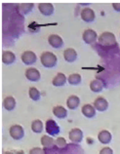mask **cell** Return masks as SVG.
<instances>
[{
  "mask_svg": "<svg viewBox=\"0 0 120 154\" xmlns=\"http://www.w3.org/2000/svg\"><path fill=\"white\" fill-rule=\"evenodd\" d=\"M29 154H45V151L40 147H33L29 150Z\"/></svg>",
  "mask_w": 120,
  "mask_h": 154,
  "instance_id": "cell-28",
  "label": "cell"
},
{
  "mask_svg": "<svg viewBox=\"0 0 120 154\" xmlns=\"http://www.w3.org/2000/svg\"><path fill=\"white\" fill-rule=\"evenodd\" d=\"M69 137L70 141H72L74 143H80L82 141L83 139V133L80 129L78 128H74V129H71L69 131Z\"/></svg>",
  "mask_w": 120,
  "mask_h": 154,
  "instance_id": "cell-7",
  "label": "cell"
},
{
  "mask_svg": "<svg viewBox=\"0 0 120 154\" xmlns=\"http://www.w3.org/2000/svg\"><path fill=\"white\" fill-rule=\"evenodd\" d=\"M22 62L26 64V66H30V64H33L37 60V57L35 55V53L32 51H26L22 54Z\"/></svg>",
  "mask_w": 120,
  "mask_h": 154,
  "instance_id": "cell-6",
  "label": "cell"
},
{
  "mask_svg": "<svg viewBox=\"0 0 120 154\" xmlns=\"http://www.w3.org/2000/svg\"><path fill=\"white\" fill-rule=\"evenodd\" d=\"M94 107L96 108V110L98 111H106L109 108V103L107 100L103 98V97H99L95 100L94 102Z\"/></svg>",
  "mask_w": 120,
  "mask_h": 154,
  "instance_id": "cell-11",
  "label": "cell"
},
{
  "mask_svg": "<svg viewBox=\"0 0 120 154\" xmlns=\"http://www.w3.org/2000/svg\"><path fill=\"white\" fill-rule=\"evenodd\" d=\"M103 83L102 80L100 79H94L91 81L90 83V89L92 92H95V93H99V92H102L103 89Z\"/></svg>",
  "mask_w": 120,
  "mask_h": 154,
  "instance_id": "cell-21",
  "label": "cell"
},
{
  "mask_svg": "<svg viewBox=\"0 0 120 154\" xmlns=\"http://www.w3.org/2000/svg\"><path fill=\"white\" fill-rule=\"evenodd\" d=\"M41 144L42 146H44L45 148L48 149H51L54 147L55 145V140L54 139H52L51 136H48V135H44L41 137Z\"/></svg>",
  "mask_w": 120,
  "mask_h": 154,
  "instance_id": "cell-23",
  "label": "cell"
},
{
  "mask_svg": "<svg viewBox=\"0 0 120 154\" xmlns=\"http://www.w3.org/2000/svg\"><path fill=\"white\" fill-rule=\"evenodd\" d=\"M53 114L60 119H63L67 116L66 109L62 106V105H57V106L53 107Z\"/></svg>",
  "mask_w": 120,
  "mask_h": 154,
  "instance_id": "cell-20",
  "label": "cell"
},
{
  "mask_svg": "<svg viewBox=\"0 0 120 154\" xmlns=\"http://www.w3.org/2000/svg\"><path fill=\"white\" fill-rule=\"evenodd\" d=\"M112 7L116 12H120V3H113Z\"/></svg>",
  "mask_w": 120,
  "mask_h": 154,
  "instance_id": "cell-30",
  "label": "cell"
},
{
  "mask_svg": "<svg viewBox=\"0 0 120 154\" xmlns=\"http://www.w3.org/2000/svg\"><path fill=\"white\" fill-rule=\"evenodd\" d=\"M33 4L32 3H22V4H18L17 5V9L19 11L20 14L22 15H26L29 14V12L33 9Z\"/></svg>",
  "mask_w": 120,
  "mask_h": 154,
  "instance_id": "cell-18",
  "label": "cell"
},
{
  "mask_svg": "<svg viewBox=\"0 0 120 154\" xmlns=\"http://www.w3.org/2000/svg\"><path fill=\"white\" fill-rule=\"evenodd\" d=\"M29 98L31 100H40V92L37 90L36 88H34V87H30L29 88Z\"/></svg>",
  "mask_w": 120,
  "mask_h": 154,
  "instance_id": "cell-26",
  "label": "cell"
},
{
  "mask_svg": "<svg viewBox=\"0 0 120 154\" xmlns=\"http://www.w3.org/2000/svg\"><path fill=\"white\" fill-rule=\"evenodd\" d=\"M63 58L67 63H73L77 59V53L72 48H67L63 52Z\"/></svg>",
  "mask_w": 120,
  "mask_h": 154,
  "instance_id": "cell-14",
  "label": "cell"
},
{
  "mask_svg": "<svg viewBox=\"0 0 120 154\" xmlns=\"http://www.w3.org/2000/svg\"><path fill=\"white\" fill-rule=\"evenodd\" d=\"M98 140L101 143L107 144V143H110L111 140H112V136H111V134L109 131H106V130H103V131H101L99 133Z\"/></svg>",
  "mask_w": 120,
  "mask_h": 154,
  "instance_id": "cell-13",
  "label": "cell"
},
{
  "mask_svg": "<svg viewBox=\"0 0 120 154\" xmlns=\"http://www.w3.org/2000/svg\"><path fill=\"white\" fill-rule=\"evenodd\" d=\"M82 114L87 118H93L96 115V108L92 104H84L81 109Z\"/></svg>",
  "mask_w": 120,
  "mask_h": 154,
  "instance_id": "cell-15",
  "label": "cell"
},
{
  "mask_svg": "<svg viewBox=\"0 0 120 154\" xmlns=\"http://www.w3.org/2000/svg\"><path fill=\"white\" fill-rule=\"evenodd\" d=\"M100 154H113V150L110 147H103L100 150Z\"/></svg>",
  "mask_w": 120,
  "mask_h": 154,
  "instance_id": "cell-29",
  "label": "cell"
},
{
  "mask_svg": "<svg viewBox=\"0 0 120 154\" xmlns=\"http://www.w3.org/2000/svg\"><path fill=\"white\" fill-rule=\"evenodd\" d=\"M66 82V76L62 73V72H59V73L56 74V76L53 78L52 81V84L54 85L55 87H61L63 86Z\"/></svg>",
  "mask_w": 120,
  "mask_h": 154,
  "instance_id": "cell-16",
  "label": "cell"
},
{
  "mask_svg": "<svg viewBox=\"0 0 120 154\" xmlns=\"http://www.w3.org/2000/svg\"><path fill=\"white\" fill-rule=\"evenodd\" d=\"M82 38L84 40V42L86 44H93L97 41V39L99 38L98 37V34L97 32L93 29H86L85 31L83 32L82 34Z\"/></svg>",
  "mask_w": 120,
  "mask_h": 154,
  "instance_id": "cell-5",
  "label": "cell"
},
{
  "mask_svg": "<svg viewBox=\"0 0 120 154\" xmlns=\"http://www.w3.org/2000/svg\"><path fill=\"white\" fill-rule=\"evenodd\" d=\"M16 60V56L11 51H4L2 54V62L5 64H12Z\"/></svg>",
  "mask_w": 120,
  "mask_h": 154,
  "instance_id": "cell-19",
  "label": "cell"
},
{
  "mask_svg": "<svg viewBox=\"0 0 120 154\" xmlns=\"http://www.w3.org/2000/svg\"><path fill=\"white\" fill-rule=\"evenodd\" d=\"M40 60L44 67L47 68H52L56 66V64L58 63L57 56L52 52H44L42 55L40 56Z\"/></svg>",
  "mask_w": 120,
  "mask_h": 154,
  "instance_id": "cell-1",
  "label": "cell"
},
{
  "mask_svg": "<svg viewBox=\"0 0 120 154\" xmlns=\"http://www.w3.org/2000/svg\"><path fill=\"white\" fill-rule=\"evenodd\" d=\"M81 19L83 20L84 22L86 23H92L94 22V20L96 18L95 12L94 10H92L91 8H84V9L81 11Z\"/></svg>",
  "mask_w": 120,
  "mask_h": 154,
  "instance_id": "cell-10",
  "label": "cell"
},
{
  "mask_svg": "<svg viewBox=\"0 0 120 154\" xmlns=\"http://www.w3.org/2000/svg\"><path fill=\"white\" fill-rule=\"evenodd\" d=\"M79 103H80V99L77 96H74V95L69 97V99H67V100H66L67 107H69V109H71V110L76 109L79 106Z\"/></svg>",
  "mask_w": 120,
  "mask_h": 154,
  "instance_id": "cell-17",
  "label": "cell"
},
{
  "mask_svg": "<svg viewBox=\"0 0 120 154\" xmlns=\"http://www.w3.org/2000/svg\"><path fill=\"white\" fill-rule=\"evenodd\" d=\"M3 106L6 110H9V111L13 110L16 107V100L12 96L6 97L3 100Z\"/></svg>",
  "mask_w": 120,
  "mask_h": 154,
  "instance_id": "cell-22",
  "label": "cell"
},
{
  "mask_svg": "<svg viewBox=\"0 0 120 154\" xmlns=\"http://www.w3.org/2000/svg\"><path fill=\"white\" fill-rule=\"evenodd\" d=\"M67 81L70 85H78L81 83L82 81V77L80 74L78 73H73V74H70L67 78Z\"/></svg>",
  "mask_w": 120,
  "mask_h": 154,
  "instance_id": "cell-24",
  "label": "cell"
},
{
  "mask_svg": "<svg viewBox=\"0 0 120 154\" xmlns=\"http://www.w3.org/2000/svg\"><path fill=\"white\" fill-rule=\"evenodd\" d=\"M26 77L27 80L31 81V82H37L41 78V74H40L39 70L36 68H27L26 70Z\"/></svg>",
  "mask_w": 120,
  "mask_h": 154,
  "instance_id": "cell-8",
  "label": "cell"
},
{
  "mask_svg": "<svg viewBox=\"0 0 120 154\" xmlns=\"http://www.w3.org/2000/svg\"><path fill=\"white\" fill-rule=\"evenodd\" d=\"M31 130L36 133V134H39L43 131V123L41 120H34L32 121V123H31Z\"/></svg>",
  "mask_w": 120,
  "mask_h": 154,
  "instance_id": "cell-25",
  "label": "cell"
},
{
  "mask_svg": "<svg viewBox=\"0 0 120 154\" xmlns=\"http://www.w3.org/2000/svg\"><path fill=\"white\" fill-rule=\"evenodd\" d=\"M46 132L49 136L53 137V136H57L60 133V126L58 125V123L56 122L53 119H48L46 121Z\"/></svg>",
  "mask_w": 120,
  "mask_h": 154,
  "instance_id": "cell-3",
  "label": "cell"
},
{
  "mask_svg": "<svg viewBox=\"0 0 120 154\" xmlns=\"http://www.w3.org/2000/svg\"><path fill=\"white\" fill-rule=\"evenodd\" d=\"M9 134L16 140H22L25 137V131H23V127L20 126V125H13V126H11L9 129Z\"/></svg>",
  "mask_w": 120,
  "mask_h": 154,
  "instance_id": "cell-4",
  "label": "cell"
},
{
  "mask_svg": "<svg viewBox=\"0 0 120 154\" xmlns=\"http://www.w3.org/2000/svg\"><path fill=\"white\" fill-rule=\"evenodd\" d=\"M38 10L44 16H51L54 13V6L51 3H39Z\"/></svg>",
  "mask_w": 120,
  "mask_h": 154,
  "instance_id": "cell-12",
  "label": "cell"
},
{
  "mask_svg": "<svg viewBox=\"0 0 120 154\" xmlns=\"http://www.w3.org/2000/svg\"><path fill=\"white\" fill-rule=\"evenodd\" d=\"M99 43L100 45H103V46H115L117 45V42H116V38H115V35L112 33V32H109V31H106V32H103V33L99 36Z\"/></svg>",
  "mask_w": 120,
  "mask_h": 154,
  "instance_id": "cell-2",
  "label": "cell"
},
{
  "mask_svg": "<svg viewBox=\"0 0 120 154\" xmlns=\"http://www.w3.org/2000/svg\"><path fill=\"white\" fill-rule=\"evenodd\" d=\"M48 42H49L50 45L53 48H55V49H59V48L63 47V38L58 34H51L49 37H48Z\"/></svg>",
  "mask_w": 120,
  "mask_h": 154,
  "instance_id": "cell-9",
  "label": "cell"
},
{
  "mask_svg": "<svg viewBox=\"0 0 120 154\" xmlns=\"http://www.w3.org/2000/svg\"><path fill=\"white\" fill-rule=\"evenodd\" d=\"M55 145H57L58 148L63 149V148H66L67 143H66V140L63 139V137H58L55 141Z\"/></svg>",
  "mask_w": 120,
  "mask_h": 154,
  "instance_id": "cell-27",
  "label": "cell"
}]
</instances>
